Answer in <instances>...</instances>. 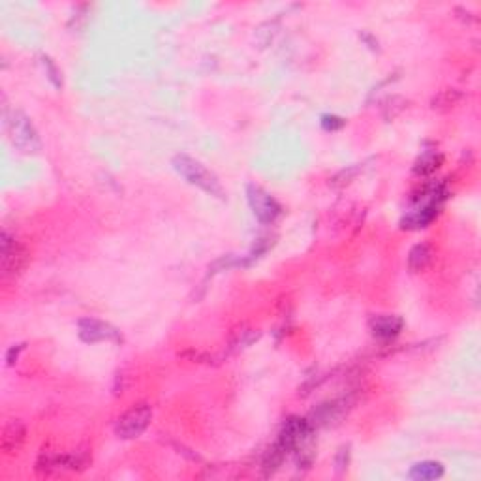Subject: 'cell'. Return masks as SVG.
I'll return each mask as SVG.
<instances>
[{"instance_id":"8","label":"cell","mask_w":481,"mask_h":481,"mask_svg":"<svg viewBox=\"0 0 481 481\" xmlns=\"http://www.w3.org/2000/svg\"><path fill=\"white\" fill-rule=\"evenodd\" d=\"M26 440V427L19 419H10L6 421L2 427V435H0V450L4 455H16L17 451L21 450Z\"/></svg>"},{"instance_id":"18","label":"cell","mask_w":481,"mask_h":481,"mask_svg":"<svg viewBox=\"0 0 481 481\" xmlns=\"http://www.w3.org/2000/svg\"><path fill=\"white\" fill-rule=\"evenodd\" d=\"M361 170L363 167L357 164V166H350V167H346V170L338 171L333 179H329V185H331L333 188L348 187V185H350V182H352L353 179L361 173Z\"/></svg>"},{"instance_id":"17","label":"cell","mask_w":481,"mask_h":481,"mask_svg":"<svg viewBox=\"0 0 481 481\" xmlns=\"http://www.w3.org/2000/svg\"><path fill=\"white\" fill-rule=\"evenodd\" d=\"M406 108H408V100H404L403 96H389L382 105V117L386 120H393Z\"/></svg>"},{"instance_id":"1","label":"cell","mask_w":481,"mask_h":481,"mask_svg":"<svg viewBox=\"0 0 481 481\" xmlns=\"http://www.w3.org/2000/svg\"><path fill=\"white\" fill-rule=\"evenodd\" d=\"M4 126L11 145L16 147L17 150H21L25 155L40 152V149H42L40 135H38L36 128L32 125V120L23 111H17V109L4 111Z\"/></svg>"},{"instance_id":"9","label":"cell","mask_w":481,"mask_h":481,"mask_svg":"<svg viewBox=\"0 0 481 481\" xmlns=\"http://www.w3.org/2000/svg\"><path fill=\"white\" fill-rule=\"evenodd\" d=\"M404 327V320L400 316L395 314H378L371 318L368 321V329L373 333V336L380 338V341H393L395 336L400 335Z\"/></svg>"},{"instance_id":"19","label":"cell","mask_w":481,"mask_h":481,"mask_svg":"<svg viewBox=\"0 0 481 481\" xmlns=\"http://www.w3.org/2000/svg\"><path fill=\"white\" fill-rule=\"evenodd\" d=\"M320 125L326 132H338V130H342L346 126V120L342 119V117H338V115L326 113L320 117Z\"/></svg>"},{"instance_id":"20","label":"cell","mask_w":481,"mask_h":481,"mask_svg":"<svg viewBox=\"0 0 481 481\" xmlns=\"http://www.w3.org/2000/svg\"><path fill=\"white\" fill-rule=\"evenodd\" d=\"M42 64H43V68H46L49 81H51L55 87H61V85H63V79H61V70L55 66V63H53L49 57H42Z\"/></svg>"},{"instance_id":"21","label":"cell","mask_w":481,"mask_h":481,"mask_svg":"<svg viewBox=\"0 0 481 481\" xmlns=\"http://www.w3.org/2000/svg\"><path fill=\"white\" fill-rule=\"evenodd\" d=\"M348 462H350V445H342L338 453H336L335 465H336V472L342 474V472L348 468Z\"/></svg>"},{"instance_id":"12","label":"cell","mask_w":481,"mask_h":481,"mask_svg":"<svg viewBox=\"0 0 481 481\" xmlns=\"http://www.w3.org/2000/svg\"><path fill=\"white\" fill-rule=\"evenodd\" d=\"M442 164H444V155L436 149H429L423 150V152L419 155L418 160L414 162L412 171H414V175L418 177H429L433 175V173H436V171L442 167Z\"/></svg>"},{"instance_id":"7","label":"cell","mask_w":481,"mask_h":481,"mask_svg":"<svg viewBox=\"0 0 481 481\" xmlns=\"http://www.w3.org/2000/svg\"><path fill=\"white\" fill-rule=\"evenodd\" d=\"M79 338L87 344H98V342H123V335L115 329L111 324L96 318H81L78 321Z\"/></svg>"},{"instance_id":"10","label":"cell","mask_w":481,"mask_h":481,"mask_svg":"<svg viewBox=\"0 0 481 481\" xmlns=\"http://www.w3.org/2000/svg\"><path fill=\"white\" fill-rule=\"evenodd\" d=\"M350 410V400L348 398H336V400H329V403L321 404L320 408L314 410L312 418L309 419L312 427H320V425H331L333 421H338L342 415Z\"/></svg>"},{"instance_id":"5","label":"cell","mask_w":481,"mask_h":481,"mask_svg":"<svg viewBox=\"0 0 481 481\" xmlns=\"http://www.w3.org/2000/svg\"><path fill=\"white\" fill-rule=\"evenodd\" d=\"M0 244H2V250H0V256H2V274L8 276V279L19 276L25 271L29 258H31L29 250H26L25 244L16 241V237H10L8 232H2V243Z\"/></svg>"},{"instance_id":"2","label":"cell","mask_w":481,"mask_h":481,"mask_svg":"<svg viewBox=\"0 0 481 481\" xmlns=\"http://www.w3.org/2000/svg\"><path fill=\"white\" fill-rule=\"evenodd\" d=\"M173 167L182 179H187V182H190L194 187L202 188L203 192H207L211 196L224 197V188L218 181V177L203 166L202 162H197L196 158H190L187 155H177L173 158Z\"/></svg>"},{"instance_id":"23","label":"cell","mask_w":481,"mask_h":481,"mask_svg":"<svg viewBox=\"0 0 481 481\" xmlns=\"http://www.w3.org/2000/svg\"><path fill=\"white\" fill-rule=\"evenodd\" d=\"M23 350H25V344H17V346L14 344V346L8 350V353H6V361H8V365H14V363L19 359V353H21Z\"/></svg>"},{"instance_id":"4","label":"cell","mask_w":481,"mask_h":481,"mask_svg":"<svg viewBox=\"0 0 481 481\" xmlns=\"http://www.w3.org/2000/svg\"><path fill=\"white\" fill-rule=\"evenodd\" d=\"M150 419H152V408L149 404H134L132 408H128L117 418L113 427L115 435L119 436L120 440L140 438L150 425Z\"/></svg>"},{"instance_id":"13","label":"cell","mask_w":481,"mask_h":481,"mask_svg":"<svg viewBox=\"0 0 481 481\" xmlns=\"http://www.w3.org/2000/svg\"><path fill=\"white\" fill-rule=\"evenodd\" d=\"M288 455H290V453H288V450H286L284 445L280 444V442H274L269 450L265 451L264 460H262V472H264V476L265 477L273 476L274 472L282 466V462H284V459Z\"/></svg>"},{"instance_id":"22","label":"cell","mask_w":481,"mask_h":481,"mask_svg":"<svg viewBox=\"0 0 481 481\" xmlns=\"http://www.w3.org/2000/svg\"><path fill=\"white\" fill-rule=\"evenodd\" d=\"M179 357L182 359H187L190 363H212V357L207 356V353L197 352V350H187V352L179 353Z\"/></svg>"},{"instance_id":"11","label":"cell","mask_w":481,"mask_h":481,"mask_svg":"<svg viewBox=\"0 0 481 481\" xmlns=\"http://www.w3.org/2000/svg\"><path fill=\"white\" fill-rule=\"evenodd\" d=\"M435 258V250L429 243H418L408 252V269L412 273H423L430 267Z\"/></svg>"},{"instance_id":"6","label":"cell","mask_w":481,"mask_h":481,"mask_svg":"<svg viewBox=\"0 0 481 481\" xmlns=\"http://www.w3.org/2000/svg\"><path fill=\"white\" fill-rule=\"evenodd\" d=\"M247 197H249V205L252 209L254 217L258 218L262 224H273L280 217V212H282L280 203L271 196L269 192H265L264 188L250 185L247 188Z\"/></svg>"},{"instance_id":"15","label":"cell","mask_w":481,"mask_h":481,"mask_svg":"<svg viewBox=\"0 0 481 481\" xmlns=\"http://www.w3.org/2000/svg\"><path fill=\"white\" fill-rule=\"evenodd\" d=\"M444 476V466L436 460H423L412 466L410 477L415 481H433Z\"/></svg>"},{"instance_id":"16","label":"cell","mask_w":481,"mask_h":481,"mask_svg":"<svg viewBox=\"0 0 481 481\" xmlns=\"http://www.w3.org/2000/svg\"><path fill=\"white\" fill-rule=\"evenodd\" d=\"M259 338L258 329H252V327H239L237 331H233L232 338H229V352L237 353L244 348H249L252 342H256Z\"/></svg>"},{"instance_id":"14","label":"cell","mask_w":481,"mask_h":481,"mask_svg":"<svg viewBox=\"0 0 481 481\" xmlns=\"http://www.w3.org/2000/svg\"><path fill=\"white\" fill-rule=\"evenodd\" d=\"M462 100V93L457 88H442L430 100V109L438 113H448L451 109H455Z\"/></svg>"},{"instance_id":"3","label":"cell","mask_w":481,"mask_h":481,"mask_svg":"<svg viewBox=\"0 0 481 481\" xmlns=\"http://www.w3.org/2000/svg\"><path fill=\"white\" fill-rule=\"evenodd\" d=\"M90 465V457L85 451L76 453H51L43 451L36 460V472L42 476H51L58 472H83Z\"/></svg>"}]
</instances>
